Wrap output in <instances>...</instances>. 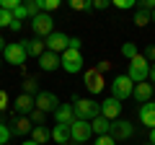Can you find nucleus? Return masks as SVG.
<instances>
[{
  "mask_svg": "<svg viewBox=\"0 0 155 145\" xmlns=\"http://www.w3.org/2000/svg\"><path fill=\"white\" fill-rule=\"evenodd\" d=\"M21 26H23V23H21V21H16V18H13V21H11V26H8V29H13V31H21Z\"/></svg>",
  "mask_w": 155,
  "mask_h": 145,
  "instance_id": "nucleus-42",
  "label": "nucleus"
},
{
  "mask_svg": "<svg viewBox=\"0 0 155 145\" xmlns=\"http://www.w3.org/2000/svg\"><path fill=\"white\" fill-rule=\"evenodd\" d=\"M132 96L137 99V104H147L150 96H153V86H150V83H137L134 91H132Z\"/></svg>",
  "mask_w": 155,
  "mask_h": 145,
  "instance_id": "nucleus-18",
  "label": "nucleus"
},
{
  "mask_svg": "<svg viewBox=\"0 0 155 145\" xmlns=\"http://www.w3.org/2000/svg\"><path fill=\"white\" fill-rule=\"evenodd\" d=\"M23 8H26L28 18H36L39 13H41V0H26V3H23Z\"/></svg>",
  "mask_w": 155,
  "mask_h": 145,
  "instance_id": "nucleus-24",
  "label": "nucleus"
},
{
  "mask_svg": "<svg viewBox=\"0 0 155 145\" xmlns=\"http://www.w3.org/2000/svg\"><path fill=\"white\" fill-rule=\"evenodd\" d=\"M3 57H5V62H11L13 67H21L28 55L21 47V42H11V44H5V49H3Z\"/></svg>",
  "mask_w": 155,
  "mask_h": 145,
  "instance_id": "nucleus-3",
  "label": "nucleus"
},
{
  "mask_svg": "<svg viewBox=\"0 0 155 145\" xmlns=\"http://www.w3.org/2000/svg\"><path fill=\"white\" fill-rule=\"evenodd\" d=\"M34 109H36V99H34V96H26V93L16 96V101H13V112L16 114L26 117V114H31Z\"/></svg>",
  "mask_w": 155,
  "mask_h": 145,
  "instance_id": "nucleus-11",
  "label": "nucleus"
},
{
  "mask_svg": "<svg viewBox=\"0 0 155 145\" xmlns=\"http://www.w3.org/2000/svg\"><path fill=\"white\" fill-rule=\"evenodd\" d=\"M140 8H142V11H155V0H140Z\"/></svg>",
  "mask_w": 155,
  "mask_h": 145,
  "instance_id": "nucleus-36",
  "label": "nucleus"
},
{
  "mask_svg": "<svg viewBox=\"0 0 155 145\" xmlns=\"http://www.w3.org/2000/svg\"><path fill=\"white\" fill-rule=\"evenodd\" d=\"M28 119H31L34 124H44V119H47V114H44V112H39V109H34V112L28 114Z\"/></svg>",
  "mask_w": 155,
  "mask_h": 145,
  "instance_id": "nucleus-27",
  "label": "nucleus"
},
{
  "mask_svg": "<svg viewBox=\"0 0 155 145\" xmlns=\"http://www.w3.org/2000/svg\"><path fill=\"white\" fill-rule=\"evenodd\" d=\"M57 104H60V101H57V96L52 93V91H41V93L36 96V109L39 112H57Z\"/></svg>",
  "mask_w": 155,
  "mask_h": 145,
  "instance_id": "nucleus-13",
  "label": "nucleus"
},
{
  "mask_svg": "<svg viewBox=\"0 0 155 145\" xmlns=\"http://www.w3.org/2000/svg\"><path fill=\"white\" fill-rule=\"evenodd\" d=\"M91 130H93L98 137H101V135H109V132H111V122H109L106 117H101V114H98L96 119H91Z\"/></svg>",
  "mask_w": 155,
  "mask_h": 145,
  "instance_id": "nucleus-20",
  "label": "nucleus"
},
{
  "mask_svg": "<svg viewBox=\"0 0 155 145\" xmlns=\"http://www.w3.org/2000/svg\"><path fill=\"white\" fill-rule=\"evenodd\" d=\"M31 130H34V122H31V119H28V117H18L11 132H16V135H31Z\"/></svg>",
  "mask_w": 155,
  "mask_h": 145,
  "instance_id": "nucleus-22",
  "label": "nucleus"
},
{
  "mask_svg": "<svg viewBox=\"0 0 155 145\" xmlns=\"http://www.w3.org/2000/svg\"><path fill=\"white\" fill-rule=\"evenodd\" d=\"M54 119H57V124H72V119H75V112H72V104H62V106H57V112H54Z\"/></svg>",
  "mask_w": 155,
  "mask_h": 145,
  "instance_id": "nucleus-17",
  "label": "nucleus"
},
{
  "mask_svg": "<svg viewBox=\"0 0 155 145\" xmlns=\"http://www.w3.org/2000/svg\"><path fill=\"white\" fill-rule=\"evenodd\" d=\"M122 55H124V57H127V60H134V57H137V55H140V52H137V47H134V44H132V42H127V44H124V47H122Z\"/></svg>",
  "mask_w": 155,
  "mask_h": 145,
  "instance_id": "nucleus-26",
  "label": "nucleus"
},
{
  "mask_svg": "<svg viewBox=\"0 0 155 145\" xmlns=\"http://www.w3.org/2000/svg\"><path fill=\"white\" fill-rule=\"evenodd\" d=\"M132 21H134V26H140V29H142V26H147V23L153 21V18H150V13H147V11L137 8V13H134V18H132Z\"/></svg>",
  "mask_w": 155,
  "mask_h": 145,
  "instance_id": "nucleus-25",
  "label": "nucleus"
},
{
  "mask_svg": "<svg viewBox=\"0 0 155 145\" xmlns=\"http://www.w3.org/2000/svg\"><path fill=\"white\" fill-rule=\"evenodd\" d=\"M39 67L44 72H54L57 67H60V55H54V52H44V55L39 57Z\"/></svg>",
  "mask_w": 155,
  "mask_h": 145,
  "instance_id": "nucleus-15",
  "label": "nucleus"
},
{
  "mask_svg": "<svg viewBox=\"0 0 155 145\" xmlns=\"http://www.w3.org/2000/svg\"><path fill=\"white\" fill-rule=\"evenodd\" d=\"M150 145H155V130H150Z\"/></svg>",
  "mask_w": 155,
  "mask_h": 145,
  "instance_id": "nucleus-43",
  "label": "nucleus"
},
{
  "mask_svg": "<svg viewBox=\"0 0 155 145\" xmlns=\"http://www.w3.org/2000/svg\"><path fill=\"white\" fill-rule=\"evenodd\" d=\"M13 18H16V21H23V18H28V13H26V8H23V3L16 8V11H13Z\"/></svg>",
  "mask_w": 155,
  "mask_h": 145,
  "instance_id": "nucleus-35",
  "label": "nucleus"
},
{
  "mask_svg": "<svg viewBox=\"0 0 155 145\" xmlns=\"http://www.w3.org/2000/svg\"><path fill=\"white\" fill-rule=\"evenodd\" d=\"M70 8L72 11H91V3H85V0H70Z\"/></svg>",
  "mask_w": 155,
  "mask_h": 145,
  "instance_id": "nucleus-30",
  "label": "nucleus"
},
{
  "mask_svg": "<svg viewBox=\"0 0 155 145\" xmlns=\"http://www.w3.org/2000/svg\"><path fill=\"white\" fill-rule=\"evenodd\" d=\"M52 140L60 143V145L70 143V124H57V127L52 130Z\"/></svg>",
  "mask_w": 155,
  "mask_h": 145,
  "instance_id": "nucleus-21",
  "label": "nucleus"
},
{
  "mask_svg": "<svg viewBox=\"0 0 155 145\" xmlns=\"http://www.w3.org/2000/svg\"><path fill=\"white\" fill-rule=\"evenodd\" d=\"M47 52H54V55H62V52L70 47V36L67 34H62V31H54V34H49L47 36Z\"/></svg>",
  "mask_w": 155,
  "mask_h": 145,
  "instance_id": "nucleus-7",
  "label": "nucleus"
},
{
  "mask_svg": "<svg viewBox=\"0 0 155 145\" xmlns=\"http://www.w3.org/2000/svg\"><path fill=\"white\" fill-rule=\"evenodd\" d=\"M111 5H114V8H122V11H127V8H134V0H114Z\"/></svg>",
  "mask_w": 155,
  "mask_h": 145,
  "instance_id": "nucleus-34",
  "label": "nucleus"
},
{
  "mask_svg": "<svg viewBox=\"0 0 155 145\" xmlns=\"http://www.w3.org/2000/svg\"><path fill=\"white\" fill-rule=\"evenodd\" d=\"M21 5V0H0V8H3V11H16V8Z\"/></svg>",
  "mask_w": 155,
  "mask_h": 145,
  "instance_id": "nucleus-28",
  "label": "nucleus"
},
{
  "mask_svg": "<svg viewBox=\"0 0 155 145\" xmlns=\"http://www.w3.org/2000/svg\"><path fill=\"white\" fill-rule=\"evenodd\" d=\"M150 18H153V23H155V11H153V13H150Z\"/></svg>",
  "mask_w": 155,
  "mask_h": 145,
  "instance_id": "nucleus-47",
  "label": "nucleus"
},
{
  "mask_svg": "<svg viewBox=\"0 0 155 145\" xmlns=\"http://www.w3.org/2000/svg\"><path fill=\"white\" fill-rule=\"evenodd\" d=\"M83 83H85V88H88L91 93H101V91H104V72H98L96 67H91V70H85Z\"/></svg>",
  "mask_w": 155,
  "mask_h": 145,
  "instance_id": "nucleus-10",
  "label": "nucleus"
},
{
  "mask_svg": "<svg viewBox=\"0 0 155 145\" xmlns=\"http://www.w3.org/2000/svg\"><path fill=\"white\" fill-rule=\"evenodd\" d=\"M119 114H122V101H116L114 96H111V99H106L104 104H101V117H106L109 122H116V119H119Z\"/></svg>",
  "mask_w": 155,
  "mask_h": 145,
  "instance_id": "nucleus-12",
  "label": "nucleus"
},
{
  "mask_svg": "<svg viewBox=\"0 0 155 145\" xmlns=\"http://www.w3.org/2000/svg\"><path fill=\"white\" fill-rule=\"evenodd\" d=\"M72 112H75V119L91 122V119H96L101 114V104L93 99H75L72 101Z\"/></svg>",
  "mask_w": 155,
  "mask_h": 145,
  "instance_id": "nucleus-1",
  "label": "nucleus"
},
{
  "mask_svg": "<svg viewBox=\"0 0 155 145\" xmlns=\"http://www.w3.org/2000/svg\"><path fill=\"white\" fill-rule=\"evenodd\" d=\"M111 3L109 0H93V3H91V8H98V11H104V8H109Z\"/></svg>",
  "mask_w": 155,
  "mask_h": 145,
  "instance_id": "nucleus-38",
  "label": "nucleus"
},
{
  "mask_svg": "<svg viewBox=\"0 0 155 145\" xmlns=\"http://www.w3.org/2000/svg\"><path fill=\"white\" fill-rule=\"evenodd\" d=\"M132 91H134V83L127 78V75H116L114 83H111V93H114V99H116V101L129 99V96H132Z\"/></svg>",
  "mask_w": 155,
  "mask_h": 145,
  "instance_id": "nucleus-4",
  "label": "nucleus"
},
{
  "mask_svg": "<svg viewBox=\"0 0 155 145\" xmlns=\"http://www.w3.org/2000/svg\"><path fill=\"white\" fill-rule=\"evenodd\" d=\"M0 65H3V62H0Z\"/></svg>",
  "mask_w": 155,
  "mask_h": 145,
  "instance_id": "nucleus-49",
  "label": "nucleus"
},
{
  "mask_svg": "<svg viewBox=\"0 0 155 145\" xmlns=\"http://www.w3.org/2000/svg\"><path fill=\"white\" fill-rule=\"evenodd\" d=\"M31 140L36 145H44V143H49L52 140V130H47L44 124H36V127L31 130Z\"/></svg>",
  "mask_w": 155,
  "mask_h": 145,
  "instance_id": "nucleus-19",
  "label": "nucleus"
},
{
  "mask_svg": "<svg viewBox=\"0 0 155 145\" xmlns=\"http://www.w3.org/2000/svg\"><path fill=\"white\" fill-rule=\"evenodd\" d=\"M57 8H60V0H41V11L52 13V11H57Z\"/></svg>",
  "mask_w": 155,
  "mask_h": 145,
  "instance_id": "nucleus-29",
  "label": "nucleus"
},
{
  "mask_svg": "<svg viewBox=\"0 0 155 145\" xmlns=\"http://www.w3.org/2000/svg\"><path fill=\"white\" fill-rule=\"evenodd\" d=\"M140 122L145 124V127H150V130H155V104H142L140 106Z\"/></svg>",
  "mask_w": 155,
  "mask_h": 145,
  "instance_id": "nucleus-16",
  "label": "nucleus"
},
{
  "mask_svg": "<svg viewBox=\"0 0 155 145\" xmlns=\"http://www.w3.org/2000/svg\"><path fill=\"white\" fill-rule=\"evenodd\" d=\"M65 145H70V143H65Z\"/></svg>",
  "mask_w": 155,
  "mask_h": 145,
  "instance_id": "nucleus-48",
  "label": "nucleus"
},
{
  "mask_svg": "<svg viewBox=\"0 0 155 145\" xmlns=\"http://www.w3.org/2000/svg\"><path fill=\"white\" fill-rule=\"evenodd\" d=\"M93 145H116V140L111 137V135H101V137H96Z\"/></svg>",
  "mask_w": 155,
  "mask_h": 145,
  "instance_id": "nucleus-33",
  "label": "nucleus"
},
{
  "mask_svg": "<svg viewBox=\"0 0 155 145\" xmlns=\"http://www.w3.org/2000/svg\"><path fill=\"white\" fill-rule=\"evenodd\" d=\"M91 135H93L91 122H85V119H72V124H70V140H75V143H85Z\"/></svg>",
  "mask_w": 155,
  "mask_h": 145,
  "instance_id": "nucleus-8",
  "label": "nucleus"
},
{
  "mask_svg": "<svg viewBox=\"0 0 155 145\" xmlns=\"http://www.w3.org/2000/svg\"><path fill=\"white\" fill-rule=\"evenodd\" d=\"M150 80H153V83H155V65L150 67Z\"/></svg>",
  "mask_w": 155,
  "mask_h": 145,
  "instance_id": "nucleus-44",
  "label": "nucleus"
},
{
  "mask_svg": "<svg viewBox=\"0 0 155 145\" xmlns=\"http://www.w3.org/2000/svg\"><path fill=\"white\" fill-rule=\"evenodd\" d=\"M127 78L132 80L134 86L145 83L150 78V62L145 60V55H137L134 60H129V70H127Z\"/></svg>",
  "mask_w": 155,
  "mask_h": 145,
  "instance_id": "nucleus-2",
  "label": "nucleus"
},
{
  "mask_svg": "<svg viewBox=\"0 0 155 145\" xmlns=\"http://www.w3.org/2000/svg\"><path fill=\"white\" fill-rule=\"evenodd\" d=\"M8 140H11V130L0 122V145H8Z\"/></svg>",
  "mask_w": 155,
  "mask_h": 145,
  "instance_id": "nucleus-32",
  "label": "nucleus"
},
{
  "mask_svg": "<svg viewBox=\"0 0 155 145\" xmlns=\"http://www.w3.org/2000/svg\"><path fill=\"white\" fill-rule=\"evenodd\" d=\"M21 47L26 49L28 57H41V55L47 52V44H44V42H39V39H23Z\"/></svg>",
  "mask_w": 155,
  "mask_h": 145,
  "instance_id": "nucleus-14",
  "label": "nucleus"
},
{
  "mask_svg": "<svg viewBox=\"0 0 155 145\" xmlns=\"http://www.w3.org/2000/svg\"><path fill=\"white\" fill-rule=\"evenodd\" d=\"M109 67H111V62H109V60H101L98 65H96V70H98V72H106Z\"/></svg>",
  "mask_w": 155,
  "mask_h": 145,
  "instance_id": "nucleus-40",
  "label": "nucleus"
},
{
  "mask_svg": "<svg viewBox=\"0 0 155 145\" xmlns=\"http://www.w3.org/2000/svg\"><path fill=\"white\" fill-rule=\"evenodd\" d=\"M23 145H36V143H34V140H26V143H23Z\"/></svg>",
  "mask_w": 155,
  "mask_h": 145,
  "instance_id": "nucleus-46",
  "label": "nucleus"
},
{
  "mask_svg": "<svg viewBox=\"0 0 155 145\" xmlns=\"http://www.w3.org/2000/svg\"><path fill=\"white\" fill-rule=\"evenodd\" d=\"M23 93L36 99V96L41 93V91H39V80H36V78H26V80H23Z\"/></svg>",
  "mask_w": 155,
  "mask_h": 145,
  "instance_id": "nucleus-23",
  "label": "nucleus"
},
{
  "mask_svg": "<svg viewBox=\"0 0 155 145\" xmlns=\"http://www.w3.org/2000/svg\"><path fill=\"white\" fill-rule=\"evenodd\" d=\"M31 29L36 36H49V34H54V21L49 13H39L36 18H31Z\"/></svg>",
  "mask_w": 155,
  "mask_h": 145,
  "instance_id": "nucleus-6",
  "label": "nucleus"
},
{
  "mask_svg": "<svg viewBox=\"0 0 155 145\" xmlns=\"http://www.w3.org/2000/svg\"><path fill=\"white\" fill-rule=\"evenodd\" d=\"M145 60H147V62H153V65H155V44L145 49Z\"/></svg>",
  "mask_w": 155,
  "mask_h": 145,
  "instance_id": "nucleus-37",
  "label": "nucleus"
},
{
  "mask_svg": "<svg viewBox=\"0 0 155 145\" xmlns=\"http://www.w3.org/2000/svg\"><path fill=\"white\" fill-rule=\"evenodd\" d=\"M111 137L114 140H129L134 135V124L129 122V119H116V122H111Z\"/></svg>",
  "mask_w": 155,
  "mask_h": 145,
  "instance_id": "nucleus-9",
  "label": "nucleus"
},
{
  "mask_svg": "<svg viewBox=\"0 0 155 145\" xmlns=\"http://www.w3.org/2000/svg\"><path fill=\"white\" fill-rule=\"evenodd\" d=\"M11 21H13V13L0 8V29H3V26H11Z\"/></svg>",
  "mask_w": 155,
  "mask_h": 145,
  "instance_id": "nucleus-31",
  "label": "nucleus"
},
{
  "mask_svg": "<svg viewBox=\"0 0 155 145\" xmlns=\"http://www.w3.org/2000/svg\"><path fill=\"white\" fill-rule=\"evenodd\" d=\"M5 106H8V93H5V91H0V112H3Z\"/></svg>",
  "mask_w": 155,
  "mask_h": 145,
  "instance_id": "nucleus-41",
  "label": "nucleus"
},
{
  "mask_svg": "<svg viewBox=\"0 0 155 145\" xmlns=\"http://www.w3.org/2000/svg\"><path fill=\"white\" fill-rule=\"evenodd\" d=\"M60 65L65 67L67 72L75 75L78 70H83V55H80L78 49H65V52L60 55Z\"/></svg>",
  "mask_w": 155,
  "mask_h": 145,
  "instance_id": "nucleus-5",
  "label": "nucleus"
},
{
  "mask_svg": "<svg viewBox=\"0 0 155 145\" xmlns=\"http://www.w3.org/2000/svg\"><path fill=\"white\" fill-rule=\"evenodd\" d=\"M80 44H83V42L78 39V36H70V47H67V49H78L80 52Z\"/></svg>",
  "mask_w": 155,
  "mask_h": 145,
  "instance_id": "nucleus-39",
  "label": "nucleus"
},
{
  "mask_svg": "<svg viewBox=\"0 0 155 145\" xmlns=\"http://www.w3.org/2000/svg\"><path fill=\"white\" fill-rule=\"evenodd\" d=\"M5 49V39H3V36H0V52Z\"/></svg>",
  "mask_w": 155,
  "mask_h": 145,
  "instance_id": "nucleus-45",
  "label": "nucleus"
}]
</instances>
